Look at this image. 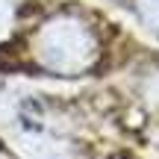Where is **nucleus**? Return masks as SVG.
<instances>
[{"mask_svg": "<svg viewBox=\"0 0 159 159\" xmlns=\"http://www.w3.org/2000/svg\"><path fill=\"white\" fill-rule=\"evenodd\" d=\"M139 12H142V18L159 33V0H139Z\"/></svg>", "mask_w": 159, "mask_h": 159, "instance_id": "f257e3e1", "label": "nucleus"}]
</instances>
